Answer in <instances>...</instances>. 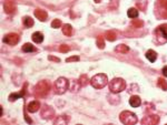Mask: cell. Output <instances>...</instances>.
<instances>
[{
    "mask_svg": "<svg viewBox=\"0 0 167 125\" xmlns=\"http://www.w3.org/2000/svg\"><path fill=\"white\" fill-rule=\"evenodd\" d=\"M88 81H89V80H88L87 75H85V74H84V75H81V77H79V82H80L81 88H82V86H86V85L88 84Z\"/></svg>",
    "mask_w": 167,
    "mask_h": 125,
    "instance_id": "obj_28",
    "label": "cell"
},
{
    "mask_svg": "<svg viewBox=\"0 0 167 125\" xmlns=\"http://www.w3.org/2000/svg\"><path fill=\"white\" fill-rule=\"evenodd\" d=\"M109 90L111 91L113 93H120L126 89V82L124 79L120 77H116V79H113L110 82H109Z\"/></svg>",
    "mask_w": 167,
    "mask_h": 125,
    "instance_id": "obj_2",
    "label": "cell"
},
{
    "mask_svg": "<svg viewBox=\"0 0 167 125\" xmlns=\"http://www.w3.org/2000/svg\"><path fill=\"white\" fill-rule=\"evenodd\" d=\"M61 30H63V33L65 35H67V37H70V35H73V27L70 24H68V23L64 24Z\"/></svg>",
    "mask_w": 167,
    "mask_h": 125,
    "instance_id": "obj_18",
    "label": "cell"
},
{
    "mask_svg": "<svg viewBox=\"0 0 167 125\" xmlns=\"http://www.w3.org/2000/svg\"><path fill=\"white\" fill-rule=\"evenodd\" d=\"M158 6H159V14L167 19V0H158Z\"/></svg>",
    "mask_w": 167,
    "mask_h": 125,
    "instance_id": "obj_10",
    "label": "cell"
},
{
    "mask_svg": "<svg viewBox=\"0 0 167 125\" xmlns=\"http://www.w3.org/2000/svg\"><path fill=\"white\" fill-rule=\"evenodd\" d=\"M35 16H36L37 19L40 21H46L47 18H48L47 12H46L45 10H43V9H36V10H35Z\"/></svg>",
    "mask_w": 167,
    "mask_h": 125,
    "instance_id": "obj_11",
    "label": "cell"
},
{
    "mask_svg": "<svg viewBox=\"0 0 167 125\" xmlns=\"http://www.w3.org/2000/svg\"><path fill=\"white\" fill-rule=\"evenodd\" d=\"M26 86H27V84L23 86V89H22V91L20 93H11V94L9 95V101H10V102H15L16 100H18V99L23 96V95L26 94Z\"/></svg>",
    "mask_w": 167,
    "mask_h": 125,
    "instance_id": "obj_12",
    "label": "cell"
},
{
    "mask_svg": "<svg viewBox=\"0 0 167 125\" xmlns=\"http://www.w3.org/2000/svg\"><path fill=\"white\" fill-rule=\"evenodd\" d=\"M131 24L134 26V28H142L144 26V22L142 20H138V19H134L131 21Z\"/></svg>",
    "mask_w": 167,
    "mask_h": 125,
    "instance_id": "obj_27",
    "label": "cell"
},
{
    "mask_svg": "<svg viewBox=\"0 0 167 125\" xmlns=\"http://www.w3.org/2000/svg\"><path fill=\"white\" fill-rule=\"evenodd\" d=\"M59 50H60V52H67V51H69V46H67V44H61L60 47H59Z\"/></svg>",
    "mask_w": 167,
    "mask_h": 125,
    "instance_id": "obj_31",
    "label": "cell"
},
{
    "mask_svg": "<svg viewBox=\"0 0 167 125\" xmlns=\"http://www.w3.org/2000/svg\"><path fill=\"white\" fill-rule=\"evenodd\" d=\"M159 122L158 115H147L142 120V123L145 125H156Z\"/></svg>",
    "mask_w": 167,
    "mask_h": 125,
    "instance_id": "obj_8",
    "label": "cell"
},
{
    "mask_svg": "<svg viewBox=\"0 0 167 125\" xmlns=\"http://www.w3.org/2000/svg\"><path fill=\"white\" fill-rule=\"evenodd\" d=\"M97 46H98L99 49L105 48V40H104V38H102V35H99V37L97 38Z\"/></svg>",
    "mask_w": 167,
    "mask_h": 125,
    "instance_id": "obj_29",
    "label": "cell"
},
{
    "mask_svg": "<svg viewBox=\"0 0 167 125\" xmlns=\"http://www.w3.org/2000/svg\"><path fill=\"white\" fill-rule=\"evenodd\" d=\"M41 106H40V103L38 102V101H32V102H30L28 106H27V111L28 112H31V113H35L37 112L39 109H40Z\"/></svg>",
    "mask_w": 167,
    "mask_h": 125,
    "instance_id": "obj_13",
    "label": "cell"
},
{
    "mask_svg": "<svg viewBox=\"0 0 167 125\" xmlns=\"http://www.w3.org/2000/svg\"><path fill=\"white\" fill-rule=\"evenodd\" d=\"M48 59H49V60H51V61H56V62H59V61H60V59H58V58H56V56H48Z\"/></svg>",
    "mask_w": 167,
    "mask_h": 125,
    "instance_id": "obj_33",
    "label": "cell"
},
{
    "mask_svg": "<svg viewBox=\"0 0 167 125\" xmlns=\"http://www.w3.org/2000/svg\"><path fill=\"white\" fill-rule=\"evenodd\" d=\"M142 103V101H140V97L137 96V95H134V96H131L129 99V104L133 106V107H138L139 105Z\"/></svg>",
    "mask_w": 167,
    "mask_h": 125,
    "instance_id": "obj_17",
    "label": "cell"
},
{
    "mask_svg": "<svg viewBox=\"0 0 167 125\" xmlns=\"http://www.w3.org/2000/svg\"><path fill=\"white\" fill-rule=\"evenodd\" d=\"M119 120L123 124L126 125H134L137 123V116L135 113H131L129 111H124L119 115Z\"/></svg>",
    "mask_w": 167,
    "mask_h": 125,
    "instance_id": "obj_4",
    "label": "cell"
},
{
    "mask_svg": "<svg viewBox=\"0 0 167 125\" xmlns=\"http://www.w3.org/2000/svg\"><path fill=\"white\" fill-rule=\"evenodd\" d=\"M116 51L117 52H120V53H127L129 51V48L126 44H119V46H117Z\"/></svg>",
    "mask_w": 167,
    "mask_h": 125,
    "instance_id": "obj_26",
    "label": "cell"
},
{
    "mask_svg": "<svg viewBox=\"0 0 167 125\" xmlns=\"http://www.w3.org/2000/svg\"><path fill=\"white\" fill-rule=\"evenodd\" d=\"M22 22H23V24H25L26 28H31L34 26V19L31 17H28V16H26V17L22 18Z\"/></svg>",
    "mask_w": 167,
    "mask_h": 125,
    "instance_id": "obj_20",
    "label": "cell"
},
{
    "mask_svg": "<svg viewBox=\"0 0 167 125\" xmlns=\"http://www.w3.org/2000/svg\"><path fill=\"white\" fill-rule=\"evenodd\" d=\"M69 88V81L66 77H59L55 82V89L57 94H64Z\"/></svg>",
    "mask_w": 167,
    "mask_h": 125,
    "instance_id": "obj_5",
    "label": "cell"
},
{
    "mask_svg": "<svg viewBox=\"0 0 167 125\" xmlns=\"http://www.w3.org/2000/svg\"><path fill=\"white\" fill-rule=\"evenodd\" d=\"M31 38H32V41L36 42V43H41L44 41V35L41 32H39V31L35 32L34 35H31Z\"/></svg>",
    "mask_w": 167,
    "mask_h": 125,
    "instance_id": "obj_16",
    "label": "cell"
},
{
    "mask_svg": "<svg viewBox=\"0 0 167 125\" xmlns=\"http://www.w3.org/2000/svg\"><path fill=\"white\" fill-rule=\"evenodd\" d=\"M157 32L163 35L164 39L167 41V24H162V26H159V27H158V30H157Z\"/></svg>",
    "mask_w": 167,
    "mask_h": 125,
    "instance_id": "obj_21",
    "label": "cell"
},
{
    "mask_svg": "<svg viewBox=\"0 0 167 125\" xmlns=\"http://www.w3.org/2000/svg\"><path fill=\"white\" fill-rule=\"evenodd\" d=\"M3 9H5L6 14H11L17 10V7H16V3L12 0H6L3 3Z\"/></svg>",
    "mask_w": 167,
    "mask_h": 125,
    "instance_id": "obj_9",
    "label": "cell"
},
{
    "mask_svg": "<svg viewBox=\"0 0 167 125\" xmlns=\"http://www.w3.org/2000/svg\"><path fill=\"white\" fill-rule=\"evenodd\" d=\"M61 21H60V19H55V20L51 22V28L54 29H58L61 27Z\"/></svg>",
    "mask_w": 167,
    "mask_h": 125,
    "instance_id": "obj_30",
    "label": "cell"
},
{
    "mask_svg": "<svg viewBox=\"0 0 167 125\" xmlns=\"http://www.w3.org/2000/svg\"><path fill=\"white\" fill-rule=\"evenodd\" d=\"M69 120H70V118H68L67 115H61V116H58V118L54 121V124L55 125H59V124L66 125L68 122H69Z\"/></svg>",
    "mask_w": 167,
    "mask_h": 125,
    "instance_id": "obj_14",
    "label": "cell"
},
{
    "mask_svg": "<svg viewBox=\"0 0 167 125\" xmlns=\"http://www.w3.org/2000/svg\"><path fill=\"white\" fill-rule=\"evenodd\" d=\"M50 91V84L48 81H40L35 86V95L37 97H45Z\"/></svg>",
    "mask_w": 167,
    "mask_h": 125,
    "instance_id": "obj_3",
    "label": "cell"
},
{
    "mask_svg": "<svg viewBox=\"0 0 167 125\" xmlns=\"http://www.w3.org/2000/svg\"><path fill=\"white\" fill-rule=\"evenodd\" d=\"M95 1H96V2H99V1H100V0H95Z\"/></svg>",
    "mask_w": 167,
    "mask_h": 125,
    "instance_id": "obj_36",
    "label": "cell"
},
{
    "mask_svg": "<svg viewBox=\"0 0 167 125\" xmlns=\"http://www.w3.org/2000/svg\"><path fill=\"white\" fill-rule=\"evenodd\" d=\"M55 115V111L54 109L50 107L49 105H43L41 107V112H40V116L45 120H50L52 116Z\"/></svg>",
    "mask_w": 167,
    "mask_h": 125,
    "instance_id": "obj_6",
    "label": "cell"
},
{
    "mask_svg": "<svg viewBox=\"0 0 167 125\" xmlns=\"http://www.w3.org/2000/svg\"><path fill=\"white\" fill-rule=\"evenodd\" d=\"M22 51L23 52H34V51H36V48L31 43H26L22 46Z\"/></svg>",
    "mask_w": 167,
    "mask_h": 125,
    "instance_id": "obj_24",
    "label": "cell"
},
{
    "mask_svg": "<svg viewBox=\"0 0 167 125\" xmlns=\"http://www.w3.org/2000/svg\"><path fill=\"white\" fill-rule=\"evenodd\" d=\"M162 72H163V74H164V77H167V65H165V67L163 68V71H162Z\"/></svg>",
    "mask_w": 167,
    "mask_h": 125,
    "instance_id": "obj_34",
    "label": "cell"
},
{
    "mask_svg": "<svg viewBox=\"0 0 167 125\" xmlns=\"http://www.w3.org/2000/svg\"><path fill=\"white\" fill-rule=\"evenodd\" d=\"M127 16L131 18V19H135V18H137L138 17V10L136 8H131V9H128V11H127Z\"/></svg>",
    "mask_w": 167,
    "mask_h": 125,
    "instance_id": "obj_23",
    "label": "cell"
},
{
    "mask_svg": "<svg viewBox=\"0 0 167 125\" xmlns=\"http://www.w3.org/2000/svg\"><path fill=\"white\" fill-rule=\"evenodd\" d=\"M157 85L159 86L162 90L167 91V81L166 80H164L163 77H159V79H158V81H157Z\"/></svg>",
    "mask_w": 167,
    "mask_h": 125,
    "instance_id": "obj_25",
    "label": "cell"
},
{
    "mask_svg": "<svg viewBox=\"0 0 167 125\" xmlns=\"http://www.w3.org/2000/svg\"><path fill=\"white\" fill-rule=\"evenodd\" d=\"M105 38L108 40V41H115L116 40V32L110 30V31H107L106 35H105Z\"/></svg>",
    "mask_w": 167,
    "mask_h": 125,
    "instance_id": "obj_22",
    "label": "cell"
},
{
    "mask_svg": "<svg viewBox=\"0 0 167 125\" xmlns=\"http://www.w3.org/2000/svg\"><path fill=\"white\" fill-rule=\"evenodd\" d=\"M79 56H70V58H67L66 61L67 62H73V61H79Z\"/></svg>",
    "mask_w": 167,
    "mask_h": 125,
    "instance_id": "obj_32",
    "label": "cell"
},
{
    "mask_svg": "<svg viewBox=\"0 0 167 125\" xmlns=\"http://www.w3.org/2000/svg\"><path fill=\"white\" fill-rule=\"evenodd\" d=\"M146 58L151 61V62H155L156 59H157V53L154 51V50H148L146 52Z\"/></svg>",
    "mask_w": 167,
    "mask_h": 125,
    "instance_id": "obj_19",
    "label": "cell"
},
{
    "mask_svg": "<svg viewBox=\"0 0 167 125\" xmlns=\"http://www.w3.org/2000/svg\"><path fill=\"white\" fill-rule=\"evenodd\" d=\"M80 88H81V85H80L79 80H73V81L69 82V89L73 91V92L78 91Z\"/></svg>",
    "mask_w": 167,
    "mask_h": 125,
    "instance_id": "obj_15",
    "label": "cell"
},
{
    "mask_svg": "<svg viewBox=\"0 0 167 125\" xmlns=\"http://www.w3.org/2000/svg\"><path fill=\"white\" fill-rule=\"evenodd\" d=\"M19 40H20V38L17 33H8L3 38V42L9 44V46H16L19 42Z\"/></svg>",
    "mask_w": 167,
    "mask_h": 125,
    "instance_id": "obj_7",
    "label": "cell"
},
{
    "mask_svg": "<svg viewBox=\"0 0 167 125\" xmlns=\"http://www.w3.org/2000/svg\"><path fill=\"white\" fill-rule=\"evenodd\" d=\"M25 118H26V121H27V122H28V123H31V120H30L29 118V116H28V115H27V114H26V113H25Z\"/></svg>",
    "mask_w": 167,
    "mask_h": 125,
    "instance_id": "obj_35",
    "label": "cell"
},
{
    "mask_svg": "<svg viewBox=\"0 0 167 125\" xmlns=\"http://www.w3.org/2000/svg\"><path fill=\"white\" fill-rule=\"evenodd\" d=\"M107 83H108V77L104 73L96 74L90 80V84L93 85V88H95V89H102V88H105L107 85Z\"/></svg>",
    "mask_w": 167,
    "mask_h": 125,
    "instance_id": "obj_1",
    "label": "cell"
}]
</instances>
